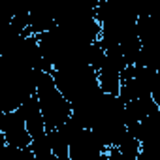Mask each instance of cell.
<instances>
[{"label": "cell", "mask_w": 160, "mask_h": 160, "mask_svg": "<svg viewBox=\"0 0 160 160\" xmlns=\"http://www.w3.org/2000/svg\"><path fill=\"white\" fill-rule=\"evenodd\" d=\"M51 75H53V81L58 87V91L70 102V106L92 96L98 91H102L98 85L96 70H92L89 64L51 70Z\"/></svg>", "instance_id": "obj_1"}, {"label": "cell", "mask_w": 160, "mask_h": 160, "mask_svg": "<svg viewBox=\"0 0 160 160\" xmlns=\"http://www.w3.org/2000/svg\"><path fill=\"white\" fill-rule=\"evenodd\" d=\"M34 94H36L43 122H45V130H53V128L60 126L72 115V106L64 98V94L58 91V87L55 85L51 72L42 73Z\"/></svg>", "instance_id": "obj_2"}, {"label": "cell", "mask_w": 160, "mask_h": 160, "mask_svg": "<svg viewBox=\"0 0 160 160\" xmlns=\"http://www.w3.org/2000/svg\"><path fill=\"white\" fill-rule=\"evenodd\" d=\"M0 136L6 145L13 149H28L32 138L27 130V122L19 108L12 111H0Z\"/></svg>", "instance_id": "obj_3"}, {"label": "cell", "mask_w": 160, "mask_h": 160, "mask_svg": "<svg viewBox=\"0 0 160 160\" xmlns=\"http://www.w3.org/2000/svg\"><path fill=\"white\" fill-rule=\"evenodd\" d=\"M19 109L23 111V117H25L27 130H28L30 138H38V136H43L47 132L43 117H42V111H40V106H38V100H36V94H30L19 106Z\"/></svg>", "instance_id": "obj_4"}, {"label": "cell", "mask_w": 160, "mask_h": 160, "mask_svg": "<svg viewBox=\"0 0 160 160\" xmlns=\"http://www.w3.org/2000/svg\"><path fill=\"white\" fill-rule=\"evenodd\" d=\"M160 109V106L154 102V98L149 94V96H139L136 100H130L124 104V121H126V126L132 124V122H138L152 113H156Z\"/></svg>", "instance_id": "obj_5"}, {"label": "cell", "mask_w": 160, "mask_h": 160, "mask_svg": "<svg viewBox=\"0 0 160 160\" xmlns=\"http://www.w3.org/2000/svg\"><path fill=\"white\" fill-rule=\"evenodd\" d=\"M28 151L32 154V158H38V160H45V158H55L53 152H51V147H49V141H47V136H38V138H32L30 145H28ZM57 160V158H55Z\"/></svg>", "instance_id": "obj_6"}, {"label": "cell", "mask_w": 160, "mask_h": 160, "mask_svg": "<svg viewBox=\"0 0 160 160\" xmlns=\"http://www.w3.org/2000/svg\"><path fill=\"white\" fill-rule=\"evenodd\" d=\"M15 0H0V21H6L13 17Z\"/></svg>", "instance_id": "obj_7"}, {"label": "cell", "mask_w": 160, "mask_h": 160, "mask_svg": "<svg viewBox=\"0 0 160 160\" xmlns=\"http://www.w3.org/2000/svg\"><path fill=\"white\" fill-rule=\"evenodd\" d=\"M0 139H2V136H0Z\"/></svg>", "instance_id": "obj_8"}]
</instances>
